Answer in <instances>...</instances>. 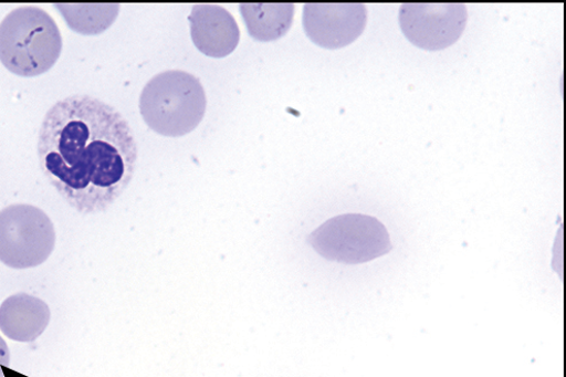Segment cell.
<instances>
[{
    "label": "cell",
    "mask_w": 566,
    "mask_h": 377,
    "mask_svg": "<svg viewBox=\"0 0 566 377\" xmlns=\"http://www.w3.org/2000/svg\"><path fill=\"white\" fill-rule=\"evenodd\" d=\"M38 155L44 176L81 214L106 212L135 178L138 144L127 119L91 95L64 97L46 113Z\"/></svg>",
    "instance_id": "obj_1"
},
{
    "label": "cell",
    "mask_w": 566,
    "mask_h": 377,
    "mask_svg": "<svg viewBox=\"0 0 566 377\" xmlns=\"http://www.w3.org/2000/svg\"><path fill=\"white\" fill-rule=\"evenodd\" d=\"M62 46L57 24L40 8L17 9L0 23V62L19 77H38L51 71Z\"/></svg>",
    "instance_id": "obj_2"
},
{
    "label": "cell",
    "mask_w": 566,
    "mask_h": 377,
    "mask_svg": "<svg viewBox=\"0 0 566 377\" xmlns=\"http://www.w3.org/2000/svg\"><path fill=\"white\" fill-rule=\"evenodd\" d=\"M207 106L201 81L182 71L156 75L144 87L139 100L140 114L147 126L166 137H181L193 132L202 123Z\"/></svg>",
    "instance_id": "obj_3"
},
{
    "label": "cell",
    "mask_w": 566,
    "mask_h": 377,
    "mask_svg": "<svg viewBox=\"0 0 566 377\" xmlns=\"http://www.w3.org/2000/svg\"><path fill=\"white\" fill-rule=\"evenodd\" d=\"M308 243L324 259L346 264L370 262L392 249L386 227L364 214L329 219L308 237Z\"/></svg>",
    "instance_id": "obj_4"
},
{
    "label": "cell",
    "mask_w": 566,
    "mask_h": 377,
    "mask_svg": "<svg viewBox=\"0 0 566 377\" xmlns=\"http://www.w3.org/2000/svg\"><path fill=\"white\" fill-rule=\"evenodd\" d=\"M55 228L36 206L13 203L0 211V262L23 270L45 263L55 249Z\"/></svg>",
    "instance_id": "obj_5"
},
{
    "label": "cell",
    "mask_w": 566,
    "mask_h": 377,
    "mask_svg": "<svg viewBox=\"0 0 566 377\" xmlns=\"http://www.w3.org/2000/svg\"><path fill=\"white\" fill-rule=\"evenodd\" d=\"M468 9L463 4H405L398 21L407 40L430 52L454 45L468 24Z\"/></svg>",
    "instance_id": "obj_6"
},
{
    "label": "cell",
    "mask_w": 566,
    "mask_h": 377,
    "mask_svg": "<svg viewBox=\"0 0 566 377\" xmlns=\"http://www.w3.org/2000/svg\"><path fill=\"white\" fill-rule=\"evenodd\" d=\"M368 13L363 4H307L303 25L317 46L339 50L353 44L364 32Z\"/></svg>",
    "instance_id": "obj_7"
},
{
    "label": "cell",
    "mask_w": 566,
    "mask_h": 377,
    "mask_svg": "<svg viewBox=\"0 0 566 377\" xmlns=\"http://www.w3.org/2000/svg\"><path fill=\"white\" fill-rule=\"evenodd\" d=\"M191 40L202 54L222 59L234 52L241 31L234 17L220 6H193L188 18Z\"/></svg>",
    "instance_id": "obj_8"
},
{
    "label": "cell",
    "mask_w": 566,
    "mask_h": 377,
    "mask_svg": "<svg viewBox=\"0 0 566 377\" xmlns=\"http://www.w3.org/2000/svg\"><path fill=\"white\" fill-rule=\"evenodd\" d=\"M51 322L49 304L25 293L8 297L0 305V331L12 341H36Z\"/></svg>",
    "instance_id": "obj_9"
},
{
    "label": "cell",
    "mask_w": 566,
    "mask_h": 377,
    "mask_svg": "<svg viewBox=\"0 0 566 377\" xmlns=\"http://www.w3.org/2000/svg\"><path fill=\"white\" fill-rule=\"evenodd\" d=\"M293 4H242L240 11L250 36L261 43L279 41L290 31Z\"/></svg>",
    "instance_id": "obj_10"
},
{
    "label": "cell",
    "mask_w": 566,
    "mask_h": 377,
    "mask_svg": "<svg viewBox=\"0 0 566 377\" xmlns=\"http://www.w3.org/2000/svg\"><path fill=\"white\" fill-rule=\"evenodd\" d=\"M57 9L63 10L61 13L69 20L66 22L71 28L83 34H98L106 31L119 13V6L71 7L75 14L66 11L64 7H57Z\"/></svg>",
    "instance_id": "obj_11"
},
{
    "label": "cell",
    "mask_w": 566,
    "mask_h": 377,
    "mask_svg": "<svg viewBox=\"0 0 566 377\" xmlns=\"http://www.w3.org/2000/svg\"><path fill=\"white\" fill-rule=\"evenodd\" d=\"M11 362V353L7 342L0 336V377H6L3 367H9Z\"/></svg>",
    "instance_id": "obj_12"
}]
</instances>
